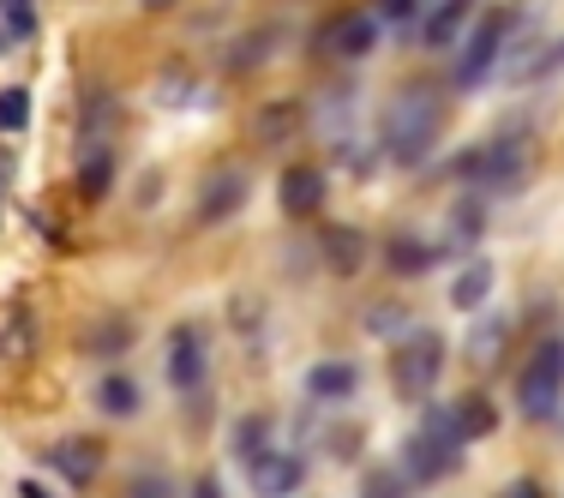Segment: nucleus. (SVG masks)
<instances>
[{
  "label": "nucleus",
  "instance_id": "f257e3e1",
  "mask_svg": "<svg viewBox=\"0 0 564 498\" xmlns=\"http://www.w3.org/2000/svg\"><path fill=\"white\" fill-rule=\"evenodd\" d=\"M438 132H445V97H438L426 78L402 85L391 102H384V120H379V151L391 156L397 169H421L433 156Z\"/></svg>",
  "mask_w": 564,
  "mask_h": 498
},
{
  "label": "nucleus",
  "instance_id": "f03ea898",
  "mask_svg": "<svg viewBox=\"0 0 564 498\" xmlns=\"http://www.w3.org/2000/svg\"><path fill=\"white\" fill-rule=\"evenodd\" d=\"M463 426H456L451 409H426V421L402 439V475L409 487H433V480H451L463 468Z\"/></svg>",
  "mask_w": 564,
  "mask_h": 498
},
{
  "label": "nucleus",
  "instance_id": "7ed1b4c3",
  "mask_svg": "<svg viewBox=\"0 0 564 498\" xmlns=\"http://www.w3.org/2000/svg\"><path fill=\"white\" fill-rule=\"evenodd\" d=\"M529 169H534V139L529 132H499V139H487V144H475V151H463L451 163L456 181H468V186H492V193H510V186H522L529 181Z\"/></svg>",
  "mask_w": 564,
  "mask_h": 498
},
{
  "label": "nucleus",
  "instance_id": "20e7f679",
  "mask_svg": "<svg viewBox=\"0 0 564 498\" xmlns=\"http://www.w3.org/2000/svg\"><path fill=\"white\" fill-rule=\"evenodd\" d=\"M564 397V336H541L517 372V409L522 421H553Z\"/></svg>",
  "mask_w": 564,
  "mask_h": 498
},
{
  "label": "nucleus",
  "instance_id": "39448f33",
  "mask_svg": "<svg viewBox=\"0 0 564 498\" xmlns=\"http://www.w3.org/2000/svg\"><path fill=\"white\" fill-rule=\"evenodd\" d=\"M445 336H438L433 325H414V331H402L397 336V348H391V385H397V397H409V402H421L426 390L438 385V372H445Z\"/></svg>",
  "mask_w": 564,
  "mask_h": 498
},
{
  "label": "nucleus",
  "instance_id": "423d86ee",
  "mask_svg": "<svg viewBox=\"0 0 564 498\" xmlns=\"http://www.w3.org/2000/svg\"><path fill=\"white\" fill-rule=\"evenodd\" d=\"M510 24H517V7H487L475 19V31L463 36V55H456V90L487 85V73H492V61H499Z\"/></svg>",
  "mask_w": 564,
  "mask_h": 498
},
{
  "label": "nucleus",
  "instance_id": "0eeeda50",
  "mask_svg": "<svg viewBox=\"0 0 564 498\" xmlns=\"http://www.w3.org/2000/svg\"><path fill=\"white\" fill-rule=\"evenodd\" d=\"M247 193H252V181H247L240 169H210L205 181H198L193 223H198V228H217V223H228L240 205H247Z\"/></svg>",
  "mask_w": 564,
  "mask_h": 498
},
{
  "label": "nucleus",
  "instance_id": "6e6552de",
  "mask_svg": "<svg viewBox=\"0 0 564 498\" xmlns=\"http://www.w3.org/2000/svg\"><path fill=\"white\" fill-rule=\"evenodd\" d=\"M205 372H210V348H205V325H174L169 331V385L181 390H205Z\"/></svg>",
  "mask_w": 564,
  "mask_h": 498
},
{
  "label": "nucleus",
  "instance_id": "1a4fd4ad",
  "mask_svg": "<svg viewBox=\"0 0 564 498\" xmlns=\"http://www.w3.org/2000/svg\"><path fill=\"white\" fill-rule=\"evenodd\" d=\"M379 36H384V19H379L372 7H355V12H343V19L325 24V48H330L337 61L372 55V48H379Z\"/></svg>",
  "mask_w": 564,
  "mask_h": 498
},
{
  "label": "nucleus",
  "instance_id": "9d476101",
  "mask_svg": "<svg viewBox=\"0 0 564 498\" xmlns=\"http://www.w3.org/2000/svg\"><path fill=\"white\" fill-rule=\"evenodd\" d=\"M306 480V463L294 451H264L259 463H247V487L259 498H294Z\"/></svg>",
  "mask_w": 564,
  "mask_h": 498
},
{
  "label": "nucleus",
  "instance_id": "9b49d317",
  "mask_svg": "<svg viewBox=\"0 0 564 498\" xmlns=\"http://www.w3.org/2000/svg\"><path fill=\"white\" fill-rule=\"evenodd\" d=\"M48 468H55L61 480H73V487H90V480L102 475V444L90 433L55 439V444H48Z\"/></svg>",
  "mask_w": 564,
  "mask_h": 498
},
{
  "label": "nucleus",
  "instance_id": "f8f14e48",
  "mask_svg": "<svg viewBox=\"0 0 564 498\" xmlns=\"http://www.w3.org/2000/svg\"><path fill=\"white\" fill-rule=\"evenodd\" d=\"M36 348H43V325H36V313L24 301H12L7 313H0V360H7V367H31Z\"/></svg>",
  "mask_w": 564,
  "mask_h": 498
},
{
  "label": "nucleus",
  "instance_id": "ddd939ff",
  "mask_svg": "<svg viewBox=\"0 0 564 498\" xmlns=\"http://www.w3.org/2000/svg\"><path fill=\"white\" fill-rule=\"evenodd\" d=\"M468 12H475V0H421V12H414V24H421V43L426 48H445L463 36Z\"/></svg>",
  "mask_w": 564,
  "mask_h": 498
},
{
  "label": "nucleus",
  "instance_id": "4468645a",
  "mask_svg": "<svg viewBox=\"0 0 564 498\" xmlns=\"http://www.w3.org/2000/svg\"><path fill=\"white\" fill-rule=\"evenodd\" d=\"M325 193H330V181L318 169H289L276 181V205H282V217H313L318 205H325Z\"/></svg>",
  "mask_w": 564,
  "mask_h": 498
},
{
  "label": "nucleus",
  "instance_id": "2eb2a0df",
  "mask_svg": "<svg viewBox=\"0 0 564 498\" xmlns=\"http://www.w3.org/2000/svg\"><path fill=\"white\" fill-rule=\"evenodd\" d=\"M78 198H85V205H97V198H109V181H115V151L109 144H90L85 156H78Z\"/></svg>",
  "mask_w": 564,
  "mask_h": 498
},
{
  "label": "nucleus",
  "instance_id": "dca6fc26",
  "mask_svg": "<svg viewBox=\"0 0 564 498\" xmlns=\"http://www.w3.org/2000/svg\"><path fill=\"white\" fill-rule=\"evenodd\" d=\"M139 385H132V372H102L97 379V409L109 414V421H132L139 414Z\"/></svg>",
  "mask_w": 564,
  "mask_h": 498
},
{
  "label": "nucleus",
  "instance_id": "f3484780",
  "mask_svg": "<svg viewBox=\"0 0 564 498\" xmlns=\"http://www.w3.org/2000/svg\"><path fill=\"white\" fill-rule=\"evenodd\" d=\"M306 390H313V397H325V402H348L360 390V372L348 367V360H318V367L306 372Z\"/></svg>",
  "mask_w": 564,
  "mask_h": 498
},
{
  "label": "nucleus",
  "instance_id": "a211bd4d",
  "mask_svg": "<svg viewBox=\"0 0 564 498\" xmlns=\"http://www.w3.org/2000/svg\"><path fill=\"white\" fill-rule=\"evenodd\" d=\"M433 259H438V252L426 247V240L402 235V228L384 240V264H391V277H426V264H433Z\"/></svg>",
  "mask_w": 564,
  "mask_h": 498
},
{
  "label": "nucleus",
  "instance_id": "6ab92c4d",
  "mask_svg": "<svg viewBox=\"0 0 564 498\" xmlns=\"http://www.w3.org/2000/svg\"><path fill=\"white\" fill-rule=\"evenodd\" d=\"M487 294H492V264L487 259L463 264V277L451 282V306L456 313H475V306H487Z\"/></svg>",
  "mask_w": 564,
  "mask_h": 498
},
{
  "label": "nucleus",
  "instance_id": "aec40b11",
  "mask_svg": "<svg viewBox=\"0 0 564 498\" xmlns=\"http://www.w3.org/2000/svg\"><path fill=\"white\" fill-rule=\"evenodd\" d=\"M325 259H330V271H337V277H355L360 259H367V240H360V228H348V223L330 228V235H325Z\"/></svg>",
  "mask_w": 564,
  "mask_h": 498
},
{
  "label": "nucleus",
  "instance_id": "412c9836",
  "mask_svg": "<svg viewBox=\"0 0 564 498\" xmlns=\"http://www.w3.org/2000/svg\"><path fill=\"white\" fill-rule=\"evenodd\" d=\"M451 414H456V426H463V439H487L492 426H499V409H492L487 390H468V397L456 402Z\"/></svg>",
  "mask_w": 564,
  "mask_h": 498
},
{
  "label": "nucleus",
  "instance_id": "4be33fe9",
  "mask_svg": "<svg viewBox=\"0 0 564 498\" xmlns=\"http://www.w3.org/2000/svg\"><path fill=\"white\" fill-rule=\"evenodd\" d=\"M36 24H43L36 0H0V31H7V43H31Z\"/></svg>",
  "mask_w": 564,
  "mask_h": 498
},
{
  "label": "nucleus",
  "instance_id": "5701e85b",
  "mask_svg": "<svg viewBox=\"0 0 564 498\" xmlns=\"http://www.w3.org/2000/svg\"><path fill=\"white\" fill-rule=\"evenodd\" d=\"M294 127H301V109H294V102H271V109H259V120H252V132H259L264 144L294 139Z\"/></svg>",
  "mask_w": 564,
  "mask_h": 498
},
{
  "label": "nucleus",
  "instance_id": "b1692460",
  "mask_svg": "<svg viewBox=\"0 0 564 498\" xmlns=\"http://www.w3.org/2000/svg\"><path fill=\"white\" fill-rule=\"evenodd\" d=\"M264 439H271V421H264V414H247V421L235 426V439H228V444H235L240 463H259V456H264Z\"/></svg>",
  "mask_w": 564,
  "mask_h": 498
},
{
  "label": "nucleus",
  "instance_id": "393cba45",
  "mask_svg": "<svg viewBox=\"0 0 564 498\" xmlns=\"http://www.w3.org/2000/svg\"><path fill=\"white\" fill-rule=\"evenodd\" d=\"M360 498H409V475L402 468H367L360 475Z\"/></svg>",
  "mask_w": 564,
  "mask_h": 498
},
{
  "label": "nucleus",
  "instance_id": "a878e982",
  "mask_svg": "<svg viewBox=\"0 0 564 498\" xmlns=\"http://www.w3.org/2000/svg\"><path fill=\"white\" fill-rule=\"evenodd\" d=\"M24 127H31V90L7 85L0 90V132H24Z\"/></svg>",
  "mask_w": 564,
  "mask_h": 498
},
{
  "label": "nucleus",
  "instance_id": "bb28decb",
  "mask_svg": "<svg viewBox=\"0 0 564 498\" xmlns=\"http://www.w3.org/2000/svg\"><path fill=\"white\" fill-rule=\"evenodd\" d=\"M276 48V24H264V31H252V43H235L228 48V66H252V61H264Z\"/></svg>",
  "mask_w": 564,
  "mask_h": 498
},
{
  "label": "nucleus",
  "instance_id": "cd10ccee",
  "mask_svg": "<svg viewBox=\"0 0 564 498\" xmlns=\"http://www.w3.org/2000/svg\"><path fill=\"white\" fill-rule=\"evenodd\" d=\"M127 343H132V325H120V318H109L102 331H85V348H97V355H115Z\"/></svg>",
  "mask_w": 564,
  "mask_h": 498
},
{
  "label": "nucleus",
  "instance_id": "c85d7f7f",
  "mask_svg": "<svg viewBox=\"0 0 564 498\" xmlns=\"http://www.w3.org/2000/svg\"><path fill=\"white\" fill-rule=\"evenodd\" d=\"M451 223H456V240H463V247H475V240H480V223H487V217H480V205H468V198H463Z\"/></svg>",
  "mask_w": 564,
  "mask_h": 498
},
{
  "label": "nucleus",
  "instance_id": "c756f323",
  "mask_svg": "<svg viewBox=\"0 0 564 498\" xmlns=\"http://www.w3.org/2000/svg\"><path fill=\"white\" fill-rule=\"evenodd\" d=\"M127 498H174V480H169V475H156V468H151V475H139V480L127 487Z\"/></svg>",
  "mask_w": 564,
  "mask_h": 498
},
{
  "label": "nucleus",
  "instance_id": "7c9ffc66",
  "mask_svg": "<svg viewBox=\"0 0 564 498\" xmlns=\"http://www.w3.org/2000/svg\"><path fill=\"white\" fill-rule=\"evenodd\" d=\"M372 12H379V19H414L421 0H372Z\"/></svg>",
  "mask_w": 564,
  "mask_h": 498
},
{
  "label": "nucleus",
  "instance_id": "2f4dec72",
  "mask_svg": "<svg viewBox=\"0 0 564 498\" xmlns=\"http://www.w3.org/2000/svg\"><path fill=\"white\" fill-rule=\"evenodd\" d=\"M397 318H402L397 306H372V313H367V331H372V336H391V331H397Z\"/></svg>",
  "mask_w": 564,
  "mask_h": 498
},
{
  "label": "nucleus",
  "instance_id": "473e14b6",
  "mask_svg": "<svg viewBox=\"0 0 564 498\" xmlns=\"http://www.w3.org/2000/svg\"><path fill=\"white\" fill-rule=\"evenodd\" d=\"M12 174H19V163H12V151H0V217H7V193H12Z\"/></svg>",
  "mask_w": 564,
  "mask_h": 498
},
{
  "label": "nucleus",
  "instance_id": "72a5a7b5",
  "mask_svg": "<svg viewBox=\"0 0 564 498\" xmlns=\"http://www.w3.org/2000/svg\"><path fill=\"white\" fill-rule=\"evenodd\" d=\"M505 498H546V492H541V480H510Z\"/></svg>",
  "mask_w": 564,
  "mask_h": 498
},
{
  "label": "nucleus",
  "instance_id": "f704fd0d",
  "mask_svg": "<svg viewBox=\"0 0 564 498\" xmlns=\"http://www.w3.org/2000/svg\"><path fill=\"white\" fill-rule=\"evenodd\" d=\"M193 498H223V480L217 475H198L193 480Z\"/></svg>",
  "mask_w": 564,
  "mask_h": 498
},
{
  "label": "nucleus",
  "instance_id": "c9c22d12",
  "mask_svg": "<svg viewBox=\"0 0 564 498\" xmlns=\"http://www.w3.org/2000/svg\"><path fill=\"white\" fill-rule=\"evenodd\" d=\"M19 498H55V492H48L43 480H19Z\"/></svg>",
  "mask_w": 564,
  "mask_h": 498
},
{
  "label": "nucleus",
  "instance_id": "e433bc0d",
  "mask_svg": "<svg viewBox=\"0 0 564 498\" xmlns=\"http://www.w3.org/2000/svg\"><path fill=\"white\" fill-rule=\"evenodd\" d=\"M0 48H12V43H7V31H0Z\"/></svg>",
  "mask_w": 564,
  "mask_h": 498
}]
</instances>
